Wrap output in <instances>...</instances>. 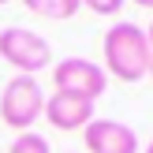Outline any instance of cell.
Listing matches in <instances>:
<instances>
[{"mask_svg": "<svg viewBox=\"0 0 153 153\" xmlns=\"http://www.w3.org/2000/svg\"><path fill=\"white\" fill-rule=\"evenodd\" d=\"M149 60H153V49L146 30L127 19L112 22V30L105 34V75L120 82H138L149 75Z\"/></svg>", "mask_w": 153, "mask_h": 153, "instance_id": "obj_1", "label": "cell"}, {"mask_svg": "<svg viewBox=\"0 0 153 153\" xmlns=\"http://www.w3.org/2000/svg\"><path fill=\"white\" fill-rule=\"evenodd\" d=\"M45 112V90L34 75H11L7 86L0 90V120L11 131H30L37 116Z\"/></svg>", "mask_w": 153, "mask_h": 153, "instance_id": "obj_2", "label": "cell"}, {"mask_svg": "<svg viewBox=\"0 0 153 153\" xmlns=\"http://www.w3.org/2000/svg\"><path fill=\"white\" fill-rule=\"evenodd\" d=\"M0 60L15 67V75H34L52 64V45L30 26H4L0 30Z\"/></svg>", "mask_w": 153, "mask_h": 153, "instance_id": "obj_3", "label": "cell"}, {"mask_svg": "<svg viewBox=\"0 0 153 153\" xmlns=\"http://www.w3.org/2000/svg\"><path fill=\"white\" fill-rule=\"evenodd\" d=\"M52 86H56V94H75L86 101H97L108 86V75L101 64H94L86 56H64L60 64H52Z\"/></svg>", "mask_w": 153, "mask_h": 153, "instance_id": "obj_4", "label": "cell"}, {"mask_svg": "<svg viewBox=\"0 0 153 153\" xmlns=\"http://www.w3.org/2000/svg\"><path fill=\"white\" fill-rule=\"evenodd\" d=\"M82 146L86 153H138V134L131 131L127 123L120 120H105L94 116L86 127H82Z\"/></svg>", "mask_w": 153, "mask_h": 153, "instance_id": "obj_5", "label": "cell"}, {"mask_svg": "<svg viewBox=\"0 0 153 153\" xmlns=\"http://www.w3.org/2000/svg\"><path fill=\"white\" fill-rule=\"evenodd\" d=\"M45 120L56 131H82L94 120V101L75 94H49L45 97Z\"/></svg>", "mask_w": 153, "mask_h": 153, "instance_id": "obj_6", "label": "cell"}, {"mask_svg": "<svg viewBox=\"0 0 153 153\" xmlns=\"http://www.w3.org/2000/svg\"><path fill=\"white\" fill-rule=\"evenodd\" d=\"M22 7H26L30 15H37V19L64 22V19H71V15H79L82 0H22Z\"/></svg>", "mask_w": 153, "mask_h": 153, "instance_id": "obj_7", "label": "cell"}, {"mask_svg": "<svg viewBox=\"0 0 153 153\" xmlns=\"http://www.w3.org/2000/svg\"><path fill=\"white\" fill-rule=\"evenodd\" d=\"M7 153H52V146H49V138H45V134L22 131V134H15V142L7 146Z\"/></svg>", "mask_w": 153, "mask_h": 153, "instance_id": "obj_8", "label": "cell"}, {"mask_svg": "<svg viewBox=\"0 0 153 153\" xmlns=\"http://www.w3.org/2000/svg\"><path fill=\"white\" fill-rule=\"evenodd\" d=\"M127 0H82V7H90L94 15H120Z\"/></svg>", "mask_w": 153, "mask_h": 153, "instance_id": "obj_9", "label": "cell"}, {"mask_svg": "<svg viewBox=\"0 0 153 153\" xmlns=\"http://www.w3.org/2000/svg\"><path fill=\"white\" fill-rule=\"evenodd\" d=\"M134 4H138V7H149V11H153V0H134Z\"/></svg>", "mask_w": 153, "mask_h": 153, "instance_id": "obj_10", "label": "cell"}, {"mask_svg": "<svg viewBox=\"0 0 153 153\" xmlns=\"http://www.w3.org/2000/svg\"><path fill=\"white\" fill-rule=\"evenodd\" d=\"M146 37H149V49H153V22H149V30H146Z\"/></svg>", "mask_w": 153, "mask_h": 153, "instance_id": "obj_11", "label": "cell"}, {"mask_svg": "<svg viewBox=\"0 0 153 153\" xmlns=\"http://www.w3.org/2000/svg\"><path fill=\"white\" fill-rule=\"evenodd\" d=\"M142 153H153V138H149V142H146V149H142Z\"/></svg>", "mask_w": 153, "mask_h": 153, "instance_id": "obj_12", "label": "cell"}, {"mask_svg": "<svg viewBox=\"0 0 153 153\" xmlns=\"http://www.w3.org/2000/svg\"><path fill=\"white\" fill-rule=\"evenodd\" d=\"M146 79H153V60H149V75H146Z\"/></svg>", "mask_w": 153, "mask_h": 153, "instance_id": "obj_13", "label": "cell"}, {"mask_svg": "<svg viewBox=\"0 0 153 153\" xmlns=\"http://www.w3.org/2000/svg\"><path fill=\"white\" fill-rule=\"evenodd\" d=\"M4 4H11V0H0V7H4Z\"/></svg>", "mask_w": 153, "mask_h": 153, "instance_id": "obj_14", "label": "cell"}, {"mask_svg": "<svg viewBox=\"0 0 153 153\" xmlns=\"http://www.w3.org/2000/svg\"><path fill=\"white\" fill-rule=\"evenodd\" d=\"M71 153H75V149H71Z\"/></svg>", "mask_w": 153, "mask_h": 153, "instance_id": "obj_15", "label": "cell"}]
</instances>
